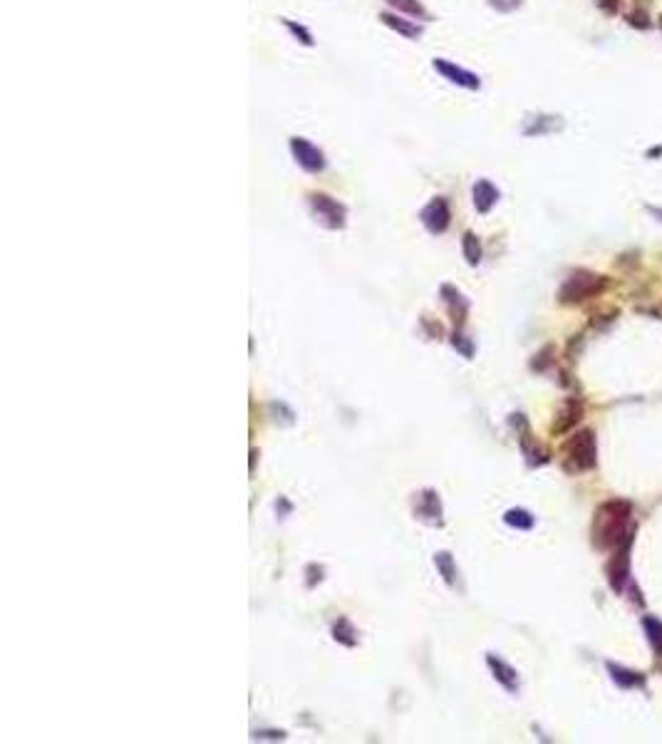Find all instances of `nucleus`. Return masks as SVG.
Returning <instances> with one entry per match:
<instances>
[{
	"instance_id": "nucleus-1",
	"label": "nucleus",
	"mask_w": 662,
	"mask_h": 744,
	"mask_svg": "<svg viewBox=\"0 0 662 744\" xmlns=\"http://www.w3.org/2000/svg\"><path fill=\"white\" fill-rule=\"evenodd\" d=\"M310 208H313V216L330 231H338L348 221V208L328 194H310Z\"/></svg>"
},
{
	"instance_id": "nucleus-2",
	"label": "nucleus",
	"mask_w": 662,
	"mask_h": 744,
	"mask_svg": "<svg viewBox=\"0 0 662 744\" xmlns=\"http://www.w3.org/2000/svg\"><path fill=\"white\" fill-rule=\"evenodd\" d=\"M415 516L430 526H442L444 524V512H442V499L435 489H425L415 499Z\"/></svg>"
},
{
	"instance_id": "nucleus-3",
	"label": "nucleus",
	"mask_w": 662,
	"mask_h": 744,
	"mask_svg": "<svg viewBox=\"0 0 662 744\" xmlns=\"http://www.w3.org/2000/svg\"><path fill=\"white\" fill-rule=\"evenodd\" d=\"M290 152H293L295 162L310 174H318L325 169V154L320 152L315 144H310L308 139L303 137H293L290 139Z\"/></svg>"
},
{
	"instance_id": "nucleus-4",
	"label": "nucleus",
	"mask_w": 662,
	"mask_h": 744,
	"mask_svg": "<svg viewBox=\"0 0 662 744\" xmlns=\"http://www.w3.org/2000/svg\"><path fill=\"white\" fill-rule=\"evenodd\" d=\"M449 218H451L449 203L442 196L432 199V201L422 208V223H425V228L430 233H444L447 228H449Z\"/></svg>"
},
{
	"instance_id": "nucleus-5",
	"label": "nucleus",
	"mask_w": 662,
	"mask_h": 744,
	"mask_svg": "<svg viewBox=\"0 0 662 744\" xmlns=\"http://www.w3.org/2000/svg\"><path fill=\"white\" fill-rule=\"evenodd\" d=\"M435 70L439 72V75H444L449 82H454V85L466 87V90H479V85H481V80L474 75V72L464 70V67H456L454 62H449V60H435Z\"/></svg>"
},
{
	"instance_id": "nucleus-6",
	"label": "nucleus",
	"mask_w": 662,
	"mask_h": 744,
	"mask_svg": "<svg viewBox=\"0 0 662 744\" xmlns=\"http://www.w3.org/2000/svg\"><path fill=\"white\" fill-rule=\"evenodd\" d=\"M568 459L576 461V469H586V466L593 464V442H591V435L588 432H583V435H578L576 439L568 444Z\"/></svg>"
},
{
	"instance_id": "nucleus-7",
	"label": "nucleus",
	"mask_w": 662,
	"mask_h": 744,
	"mask_svg": "<svg viewBox=\"0 0 662 744\" xmlns=\"http://www.w3.org/2000/svg\"><path fill=\"white\" fill-rule=\"evenodd\" d=\"M439 295L442 300L447 303V308H449L451 318H454V323H464L466 318V310H469V303L464 300V295L459 293V290L454 288V285H442L439 288Z\"/></svg>"
},
{
	"instance_id": "nucleus-8",
	"label": "nucleus",
	"mask_w": 662,
	"mask_h": 744,
	"mask_svg": "<svg viewBox=\"0 0 662 744\" xmlns=\"http://www.w3.org/2000/svg\"><path fill=\"white\" fill-rule=\"evenodd\" d=\"M499 201V189L494 187L491 182H486V179H481V182L474 184V206L476 211L486 213L491 211V206Z\"/></svg>"
},
{
	"instance_id": "nucleus-9",
	"label": "nucleus",
	"mask_w": 662,
	"mask_h": 744,
	"mask_svg": "<svg viewBox=\"0 0 662 744\" xmlns=\"http://www.w3.org/2000/svg\"><path fill=\"white\" fill-rule=\"evenodd\" d=\"M435 568L442 578H444L447 586H456V578H459V571H456V563L451 558L449 551H437L435 553Z\"/></svg>"
},
{
	"instance_id": "nucleus-10",
	"label": "nucleus",
	"mask_w": 662,
	"mask_h": 744,
	"mask_svg": "<svg viewBox=\"0 0 662 744\" xmlns=\"http://www.w3.org/2000/svg\"><path fill=\"white\" fill-rule=\"evenodd\" d=\"M333 638L335 643L345 645V648H355L357 645V630H355V625L350 623L348 618H338L333 623Z\"/></svg>"
},
{
	"instance_id": "nucleus-11",
	"label": "nucleus",
	"mask_w": 662,
	"mask_h": 744,
	"mask_svg": "<svg viewBox=\"0 0 662 744\" xmlns=\"http://www.w3.org/2000/svg\"><path fill=\"white\" fill-rule=\"evenodd\" d=\"M382 23L387 28H392L394 33L405 35V37H420L422 35L420 25H415V23L405 20V18H400V16H394V13H382Z\"/></svg>"
},
{
	"instance_id": "nucleus-12",
	"label": "nucleus",
	"mask_w": 662,
	"mask_h": 744,
	"mask_svg": "<svg viewBox=\"0 0 662 744\" xmlns=\"http://www.w3.org/2000/svg\"><path fill=\"white\" fill-rule=\"evenodd\" d=\"M461 251H464V259L469 266H476L481 261V246L474 233H464V238H461Z\"/></svg>"
},
{
	"instance_id": "nucleus-13",
	"label": "nucleus",
	"mask_w": 662,
	"mask_h": 744,
	"mask_svg": "<svg viewBox=\"0 0 662 744\" xmlns=\"http://www.w3.org/2000/svg\"><path fill=\"white\" fill-rule=\"evenodd\" d=\"M489 668L494 670L496 680H499L504 687H509V690L516 687V673L509 668V665H504L501 660H496V658H489Z\"/></svg>"
},
{
	"instance_id": "nucleus-14",
	"label": "nucleus",
	"mask_w": 662,
	"mask_h": 744,
	"mask_svg": "<svg viewBox=\"0 0 662 744\" xmlns=\"http://www.w3.org/2000/svg\"><path fill=\"white\" fill-rule=\"evenodd\" d=\"M387 3H389L392 8H397V11L410 13V16H420V18L427 16L425 8H422L420 3H417V0H387Z\"/></svg>"
},
{
	"instance_id": "nucleus-15",
	"label": "nucleus",
	"mask_w": 662,
	"mask_h": 744,
	"mask_svg": "<svg viewBox=\"0 0 662 744\" xmlns=\"http://www.w3.org/2000/svg\"><path fill=\"white\" fill-rule=\"evenodd\" d=\"M506 524H511V526L528 529V526L533 524V519L528 516L526 512H509V514H506Z\"/></svg>"
},
{
	"instance_id": "nucleus-16",
	"label": "nucleus",
	"mask_w": 662,
	"mask_h": 744,
	"mask_svg": "<svg viewBox=\"0 0 662 744\" xmlns=\"http://www.w3.org/2000/svg\"><path fill=\"white\" fill-rule=\"evenodd\" d=\"M451 345H454V348L459 350V353L464 355V358H471V353H474L471 343H469V340H466L461 333H454V335H451Z\"/></svg>"
},
{
	"instance_id": "nucleus-17",
	"label": "nucleus",
	"mask_w": 662,
	"mask_h": 744,
	"mask_svg": "<svg viewBox=\"0 0 662 744\" xmlns=\"http://www.w3.org/2000/svg\"><path fill=\"white\" fill-rule=\"evenodd\" d=\"M285 28H288V30L293 33L295 37H300V42H303V45H313V35H310L305 28L295 25V23H290V20H285Z\"/></svg>"
},
{
	"instance_id": "nucleus-18",
	"label": "nucleus",
	"mask_w": 662,
	"mask_h": 744,
	"mask_svg": "<svg viewBox=\"0 0 662 744\" xmlns=\"http://www.w3.org/2000/svg\"><path fill=\"white\" fill-rule=\"evenodd\" d=\"M305 571H308V588H315V583L323 581V573H325L323 566H315V563H310Z\"/></svg>"
},
{
	"instance_id": "nucleus-19",
	"label": "nucleus",
	"mask_w": 662,
	"mask_h": 744,
	"mask_svg": "<svg viewBox=\"0 0 662 744\" xmlns=\"http://www.w3.org/2000/svg\"><path fill=\"white\" fill-rule=\"evenodd\" d=\"M521 0H491V6L499 8V11H514V8H519Z\"/></svg>"
},
{
	"instance_id": "nucleus-20",
	"label": "nucleus",
	"mask_w": 662,
	"mask_h": 744,
	"mask_svg": "<svg viewBox=\"0 0 662 744\" xmlns=\"http://www.w3.org/2000/svg\"><path fill=\"white\" fill-rule=\"evenodd\" d=\"M598 8H603L608 16H615V13H617V0H598Z\"/></svg>"
},
{
	"instance_id": "nucleus-21",
	"label": "nucleus",
	"mask_w": 662,
	"mask_h": 744,
	"mask_svg": "<svg viewBox=\"0 0 662 744\" xmlns=\"http://www.w3.org/2000/svg\"><path fill=\"white\" fill-rule=\"evenodd\" d=\"M256 739H283L285 732H253Z\"/></svg>"
},
{
	"instance_id": "nucleus-22",
	"label": "nucleus",
	"mask_w": 662,
	"mask_h": 744,
	"mask_svg": "<svg viewBox=\"0 0 662 744\" xmlns=\"http://www.w3.org/2000/svg\"><path fill=\"white\" fill-rule=\"evenodd\" d=\"M660 30H662V16H660Z\"/></svg>"
}]
</instances>
